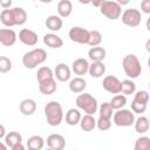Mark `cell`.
<instances>
[{"mask_svg":"<svg viewBox=\"0 0 150 150\" xmlns=\"http://www.w3.org/2000/svg\"><path fill=\"white\" fill-rule=\"evenodd\" d=\"M0 21L6 27L21 26L27 21V13L22 7L5 8L0 13Z\"/></svg>","mask_w":150,"mask_h":150,"instance_id":"obj_1","label":"cell"},{"mask_svg":"<svg viewBox=\"0 0 150 150\" xmlns=\"http://www.w3.org/2000/svg\"><path fill=\"white\" fill-rule=\"evenodd\" d=\"M45 115L50 127H57L63 121L62 105L57 101H50L45 105Z\"/></svg>","mask_w":150,"mask_h":150,"instance_id":"obj_2","label":"cell"},{"mask_svg":"<svg viewBox=\"0 0 150 150\" xmlns=\"http://www.w3.org/2000/svg\"><path fill=\"white\" fill-rule=\"evenodd\" d=\"M47 60V53L42 48H35L23 54L22 64L27 69H34Z\"/></svg>","mask_w":150,"mask_h":150,"instance_id":"obj_3","label":"cell"},{"mask_svg":"<svg viewBox=\"0 0 150 150\" xmlns=\"http://www.w3.org/2000/svg\"><path fill=\"white\" fill-rule=\"evenodd\" d=\"M122 67L125 75L130 79H137L142 73V66L135 54H128L122 60Z\"/></svg>","mask_w":150,"mask_h":150,"instance_id":"obj_4","label":"cell"},{"mask_svg":"<svg viewBox=\"0 0 150 150\" xmlns=\"http://www.w3.org/2000/svg\"><path fill=\"white\" fill-rule=\"evenodd\" d=\"M76 105L79 109L83 110L86 114H90V115H94L97 109H98V105H97V100L88 94V93H83V94H80L77 97H76Z\"/></svg>","mask_w":150,"mask_h":150,"instance_id":"obj_5","label":"cell"},{"mask_svg":"<svg viewBox=\"0 0 150 150\" xmlns=\"http://www.w3.org/2000/svg\"><path fill=\"white\" fill-rule=\"evenodd\" d=\"M135 112L129 109H118L114 112L112 121L117 127H130L135 123Z\"/></svg>","mask_w":150,"mask_h":150,"instance_id":"obj_6","label":"cell"},{"mask_svg":"<svg viewBox=\"0 0 150 150\" xmlns=\"http://www.w3.org/2000/svg\"><path fill=\"white\" fill-rule=\"evenodd\" d=\"M100 11L101 14L109 20H117L122 15V6L117 1L105 0L103 5L100 7Z\"/></svg>","mask_w":150,"mask_h":150,"instance_id":"obj_7","label":"cell"},{"mask_svg":"<svg viewBox=\"0 0 150 150\" xmlns=\"http://www.w3.org/2000/svg\"><path fill=\"white\" fill-rule=\"evenodd\" d=\"M141 20H142L141 12L136 8H129L122 13V22L128 27L131 28L137 27L141 23Z\"/></svg>","mask_w":150,"mask_h":150,"instance_id":"obj_8","label":"cell"},{"mask_svg":"<svg viewBox=\"0 0 150 150\" xmlns=\"http://www.w3.org/2000/svg\"><path fill=\"white\" fill-rule=\"evenodd\" d=\"M89 32L88 29L80 27V26H75L73 28H70L68 36L73 42L76 43H81V45H88L89 42Z\"/></svg>","mask_w":150,"mask_h":150,"instance_id":"obj_9","label":"cell"},{"mask_svg":"<svg viewBox=\"0 0 150 150\" xmlns=\"http://www.w3.org/2000/svg\"><path fill=\"white\" fill-rule=\"evenodd\" d=\"M102 87L105 91L110 94H120L122 90V81H120L118 77L114 75H107L103 79Z\"/></svg>","mask_w":150,"mask_h":150,"instance_id":"obj_10","label":"cell"},{"mask_svg":"<svg viewBox=\"0 0 150 150\" xmlns=\"http://www.w3.org/2000/svg\"><path fill=\"white\" fill-rule=\"evenodd\" d=\"M19 40L23 45L29 46V47H33V46H35L38 43L39 36H38V34L34 30L28 29V28H22L19 32Z\"/></svg>","mask_w":150,"mask_h":150,"instance_id":"obj_11","label":"cell"},{"mask_svg":"<svg viewBox=\"0 0 150 150\" xmlns=\"http://www.w3.org/2000/svg\"><path fill=\"white\" fill-rule=\"evenodd\" d=\"M18 35L15 30L11 28H1L0 29V43L5 47H11L16 42Z\"/></svg>","mask_w":150,"mask_h":150,"instance_id":"obj_12","label":"cell"},{"mask_svg":"<svg viewBox=\"0 0 150 150\" xmlns=\"http://www.w3.org/2000/svg\"><path fill=\"white\" fill-rule=\"evenodd\" d=\"M47 146L53 150H62L66 146V139L60 134H52L47 137Z\"/></svg>","mask_w":150,"mask_h":150,"instance_id":"obj_13","label":"cell"},{"mask_svg":"<svg viewBox=\"0 0 150 150\" xmlns=\"http://www.w3.org/2000/svg\"><path fill=\"white\" fill-rule=\"evenodd\" d=\"M54 76L60 82H67L70 80L71 71L66 63H59V64H56V67L54 69Z\"/></svg>","mask_w":150,"mask_h":150,"instance_id":"obj_14","label":"cell"},{"mask_svg":"<svg viewBox=\"0 0 150 150\" xmlns=\"http://www.w3.org/2000/svg\"><path fill=\"white\" fill-rule=\"evenodd\" d=\"M89 62L83 59V57H79L76 59L73 64H71V70L75 73V75H79V76H82V75H86L89 70Z\"/></svg>","mask_w":150,"mask_h":150,"instance_id":"obj_15","label":"cell"},{"mask_svg":"<svg viewBox=\"0 0 150 150\" xmlns=\"http://www.w3.org/2000/svg\"><path fill=\"white\" fill-rule=\"evenodd\" d=\"M43 43L49 48H53V49L56 48L57 49V48H61L63 46V40L54 33H48V34L43 35Z\"/></svg>","mask_w":150,"mask_h":150,"instance_id":"obj_16","label":"cell"},{"mask_svg":"<svg viewBox=\"0 0 150 150\" xmlns=\"http://www.w3.org/2000/svg\"><path fill=\"white\" fill-rule=\"evenodd\" d=\"M20 112L25 116H30L35 112L36 110V102L33 98H25L21 101L20 105H19Z\"/></svg>","mask_w":150,"mask_h":150,"instance_id":"obj_17","label":"cell"},{"mask_svg":"<svg viewBox=\"0 0 150 150\" xmlns=\"http://www.w3.org/2000/svg\"><path fill=\"white\" fill-rule=\"evenodd\" d=\"M69 90L74 94H81L84 91V89L87 88V82L84 79H82L81 76L74 77L69 81Z\"/></svg>","mask_w":150,"mask_h":150,"instance_id":"obj_18","label":"cell"},{"mask_svg":"<svg viewBox=\"0 0 150 150\" xmlns=\"http://www.w3.org/2000/svg\"><path fill=\"white\" fill-rule=\"evenodd\" d=\"M56 81L54 80V77L45 80L42 82H39V90L41 91V94L43 95H52L56 91Z\"/></svg>","mask_w":150,"mask_h":150,"instance_id":"obj_19","label":"cell"},{"mask_svg":"<svg viewBox=\"0 0 150 150\" xmlns=\"http://www.w3.org/2000/svg\"><path fill=\"white\" fill-rule=\"evenodd\" d=\"M89 75L91 77L98 79L101 76L104 75L105 73V64L103 63V61H93L89 66V70H88Z\"/></svg>","mask_w":150,"mask_h":150,"instance_id":"obj_20","label":"cell"},{"mask_svg":"<svg viewBox=\"0 0 150 150\" xmlns=\"http://www.w3.org/2000/svg\"><path fill=\"white\" fill-rule=\"evenodd\" d=\"M45 25H46V27L49 30H52V32H59L62 28L63 21H62V18L60 15H49L46 19Z\"/></svg>","mask_w":150,"mask_h":150,"instance_id":"obj_21","label":"cell"},{"mask_svg":"<svg viewBox=\"0 0 150 150\" xmlns=\"http://www.w3.org/2000/svg\"><path fill=\"white\" fill-rule=\"evenodd\" d=\"M80 127L83 131H93L96 128V120L94 118L93 115L90 114H86L84 116H82L81 121H80Z\"/></svg>","mask_w":150,"mask_h":150,"instance_id":"obj_22","label":"cell"},{"mask_svg":"<svg viewBox=\"0 0 150 150\" xmlns=\"http://www.w3.org/2000/svg\"><path fill=\"white\" fill-rule=\"evenodd\" d=\"M73 12V4L70 0H60L57 4V13L63 18H68Z\"/></svg>","mask_w":150,"mask_h":150,"instance_id":"obj_23","label":"cell"},{"mask_svg":"<svg viewBox=\"0 0 150 150\" xmlns=\"http://www.w3.org/2000/svg\"><path fill=\"white\" fill-rule=\"evenodd\" d=\"M4 142L7 144L8 148L13 149L15 145L22 143V136H21V134L18 132V131H9V132L6 135V137L4 138Z\"/></svg>","mask_w":150,"mask_h":150,"instance_id":"obj_24","label":"cell"},{"mask_svg":"<svg viewBox=\"0 0 150 150\" xmlns=\"http://www.w3.org/2000/svg\"><path fill=\"white\" fill-rule=\"evenodd\" d=\"M107 52L103 47L96 46V47H91L88 50V56L91 61H103L105 59Z\"/></svg>","mask_w":150,"mask_h":150,"instance_id":"obj_25","label":"cell"},{"mask_svg":"<svg viewBox=\"0 0 150 150\" xmlns=\"http://www.w3.org/2000/svg\"><path fill=\"white\" fill-rule=\"evenodd\" d=\"M82 116H81V112L79 109H75V108H71L69 109L67 112H66V123L68 125H76V124H80V121H81Z\"/></svg>","mask_w":150,"mask_h":150,"instance_id":"obj_26","label":"cell"},{"mask_svg":"<svg viewBox=\"0 0 150 150\" xmlns=\"http://www.w3.org/2000/svg\"><path fill=\"white\" fill-rule=\"evenodd\" d=\"M134 125H135L136 132H138V134H144V132H146V131L149 130V128H150V121H149V118L145 117V116H139L138 118L135 120Z\"/></svg>","mask_w":150,"mask_h":150,"instance_id":"obj_27","label":"cell"},{"mask_svg":"<svg viewBox=\"0 0 150 150\" xmlns=\"http://www.w3.org/2000/svg\"><path fill=\"white\" fill-rule=\"evenodd\" d=\"M45 146V139L39 135H33L27 139V148L29 150H41Z\"/></svg>","mask_w":150,"mask_h":150,"instance_id":"obj_28","label":"cell"},{"mask_svg":"<svg viewBox=\"0 0 150 150\" xmlns=\"http://www.w3.org/2000/svg\"><path fill=\"white\" fill-rule=\"evenodd\" d=\"M52 77H54V71L52 70V68H49L47 66H42L38 69V73H36L38 82H42V81L52 79Z\"/></svg>","mask_w":150,"mask_h":150,"instance_id":"obj_29","label":"cell"},{"mask_svg":"<svg viewBox=\"0 0 150 150\" xmlns=\"http://www.w3.org/2000/svg\"><path fill=\"white\" fill-rule=\"evenodd\" d=\"M110 104L115 110L122 109L125 104H127V96L124 94H116L115 96H112V98L110 100Z\"/></svg>","mask_w":150,"mask_h":150,"instance_id":"obj_30","label":"cell"},{"mask_svg":"<svg viewBox=\"0 0 150 150\" xmlns=\"http://www.w3.org/2000/svg\"><path fill=\"white\" fill-rule=\"evenodd\" d=\"M114 108L111 107L110 102H104L100 105L98 108V114H100V117H104V118H111L112 115H114Z\"/></svg>","mask_w":150,"mask_h":150,"instance_id":"obj_31","label":"cell"},{"mask_svg":"<svg viewBox=\"0 0 150 150\" xmlns=\"http://www.w3.org/2000/svg\"><path fill=\"white\" fill-rule=\"evenodd\" d=\"M102 42V34L101 32L96 30V29H93L89 32V42L88 45L90 47H96V46H100Z\"/></svg>","mask_w":150,"mask_h":150,"instance_id":"obj_32","label":"cell"},{"mask_svg":"<svg viewBox=\"0 0 150 150\" xmlns=\"http://www.w3.org/2000/svg\"><path fill=\"white\" fill-rule=\"evenodd\" d=\"M134 149L135 150H150V137L142 136L137 138L135 142Z\"/></svg>","mask_w":150,"mask_h":150,"instance_id":"obj_33","label":"cell"},{"mask_svg":"<svg viewBox=\"0 0 150 150\" xmlns=\"http://www.w3.org/2000/svg\"><path fill=\"white\" fill-rule=\"evenodd\" d=\"M136 91V84L131 80H123L122 81V90L121 93L127 95H131Z\"/></svg>","mask_w":150,"mask_h":150,"instance_id":"obj_34","label":"cell"},{"mask_svg":"<svg viewBox=\"0 0 150 150\" xmlns=\"http://www.w3.org/2000/svg\"><path fill=\"white\" fill-rule=\"evenodd\" d=\"M96 127L101 131H107L111 128V118H104V117H98L96 121Z\"/></svg>","mask_w":150,"mask_h":150,"instance_id":"obj_35","label":"cell"},{"mask_svg":"<svg viewBox=\"0 0 150 150\" xmlns=\"http://www.w3.org/2000/svg\"><path fill=\"white\" fill-rule=\"evenodd\" d=\"M12 69V61L7 56H0V73L5 74Z\"/></svg>","mask_w":150,"mask_h":150,"instance_id":"obj_36","label":"cell"},{"mask_svg":"<svg viewBox=\"0 0 150 150\" xmlns=\"http://www.w3.org/2000/svg\"><path fill=\"white\" fill-rule=\"evenodd\" d=\"M131 110L135 112V114H143V112H145V110H146V103H141V102H138V101H136V100H132V102H131Z\"/></svg>","mask_w":150,"mask_h":150,"instance_id":"obj_37","label":"cell"},{"mask_svg":"<svg viewBox=\"0 0 150 150\" xmlns=\"http://www.w3.org/2000/svg\"><path fill=\"white\" fill-rule=\"evenodd\" d=\"M149 98H150L149 93L145 91V90H139V91H137V93L135 94V97H134V100H136V101H138V102H141V103H146V104H148V102H149Z\"/></svg>","mask_w":150,"mask_h":150,"instance_id":"obj_38","label":"cell"},{"mask_svg":"<svg viewBox=\"0 0 150 150\" xmlns=\"http://www.w3.org/2000/svg\"><path fill=\"white\" fill-rule=\"evenodd\" d=\"M141 9L145 14H150V0H142L141 2Z\"/></svg>","mask_w":150,"mask_h":150,"instance_id":"obj_39","label":"cell"},{"mask_svg":"<svg viewBox=\"0 0 150 150\" xmlns=\"http://www.w3.org/2000/svg\"><path fill=\"white\" fill-rule=\"evenodd\" d=\"M0 5L1 7L5 9V8H11L12 6V0H0Z\"/></svg>","mask_w":150,"mask_h":150,"instance_id":"obj_40","label":"cell"},{"mask_svg":"<svg viewBox=\"0 0 150 150\" xmlns=\"http://www.w3.org/2000/svg\"><path fill=\"white\" fill-rule=\"evenodd\" d=\"M105 0H91V5L94 6V7H97V8H100L102 5H103V2H104Z\"/></svg>","mask_w":150,"mask_h":150,"instance_id":"obj_41","label":"cell"},{"mask_svg":"<svg viewBox=\"0 0 150 150\" xmlns=\"http://www.w3.org/2000/svg\"><path fill=\"white\" fill-rule=\"evenodd\" d=\"M6 135H7V134H6V130H5V125L1 124V125H0V138L4 139V138L6 137Z\"/></svg>","mask_w":150,"mask_h":150,"instance_id":"obj_42","label":"cell"},{"mask_svg":"<svg viewBox=\"0 0 150 150\" xmlns=\"http://www.w3.org/2000/svg\"><path fill=\"white\" fill-rule=\"evenodd\" d=\"M12 150H25V145H23L22 143H20V144H18V145H15Z\"/></svg>","mask_w":150,"mask_h":150,"instance_id":"obj_43","label":"cell"},{"mask_svg":"<svg viewBox=\"0 0 150 150\" xmlns=\"http://www.w3.org/2000/svg\"><path fill=\"white\" fill-rule=\"evenodd\" d=\"M121 6H125V5H128L129 2H130V0H116Z\"/></svg>","mask_w":150,"mask_h":150,"instance_id":"obj_44","label":"cell"},{"mask_svg":"<svg viewBox=\"0 0 150 150\" xmlns=\"http://www.w3.org/2000/svg\"><path fill=\"white\" fill-rule=\"evenodd\" d=\"M145 49H146V52L150 53V39H148L145 42Z\"/></svg>","mask_w":150,"mask_h":150,"instance_id":"obj_45","label":"cell"},{"mask_svg":"<svg viewBox=\"0 0 150 150\" xmlns=\"http://www.w3.org/2000/svg\"><path fill=\"white\" fill-rule=\"evenodd\" d=\"M145 26H146V29L150 32V16L146 19V22H145Z\"/></svg>","mask_w":150,"mask_h":150,"instance_id":"obj_46","label":"cell"},{"mask_svg":"<svg viewBox=\"0 0 150 150\" xmlns=\"http://www.w3.org/2000/svg\"><path fill=\"white\" fill-rule=\"evenodd\" d=\"M79 2L82 4V5H87V4H90L91 0H79Z\"/></svg>","mask_w":150,"mask_h":150,"instance_id":"obj_47","label":"cell"},{"mask_svg":"<svg viewBox=\"0 0 150 150\" xmlns=\"http://www.w3.org/2000/svg\"><path fill=\"white\" fill-rule=\"evenodd\" d=\"M40 2H42V4H50L53 0H39Z\"/></svg>","mask_w":150,"mask_h":150,"instance_id":"obj_48","label":"cell"},{"mask_svg":"<svg viewBox=\"0 0 150 150\" xmlns=\"http://www.w3.org/2000/svg\"><path fill=\"white\" fill-rule=\"evenodd\" d=\"M148 66H149V69H150V57H149V60H148Z\"/></svg>","mask_w":150,"mask_h":150,"instance_id":"obj_49","label":"cell"},{"mask_svg":"<svg viewBox=\"0 0 150 150\" xmlns=\"http://www.w3.org/2000/svg\"><path fill=\"white\" fill-rule=\"evenodd\" d=\"M149 87H150V82H149Z\"/></svg>","mask_w":150,"mask_h":150,"instance_id":"obj_50","label":"cell"},{"mask_svg":"<svg viewBox=\"0 0 150 150\" xmlns=\"http://www.w3.org/2000/svg\"><path fill=\"white\" fill-rule=\"evenodd\" d=\"M149 121H150V117H149Z\"/></svg>","mask_w":150,"mask_h":150,"instance_id":"obj_51","label":"cell"}]
</instances>
